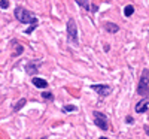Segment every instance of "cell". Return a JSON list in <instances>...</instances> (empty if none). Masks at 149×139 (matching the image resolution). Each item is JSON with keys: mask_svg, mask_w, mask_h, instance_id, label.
<instances>
[{"mask_svg": "<svg viewBox=\"0 0 149 139\" xmlns=\"http://www.w3.org/2000/svg\"><path fill=\"white\" fill-rule=\"evenodd\" d=\"M15 18L18 21H21L22 24H39V20H37L34 15H31V12H29L27 9H24L21 6L15 8Z\"/></svg>", "mask_w": 149, "mask_h": 139, "instance_id": "obj_1", "label": "cell"}, {"mask_svg": "<svg viewBox=\"0 0 149 139\" xmlns=\"http://www.w3.org/2000/svg\"><path fill=\"white\" fill-rule=\"evenodd\" d=\"M137 93L143 97L149 96V70L148 69L142 70V77H140V81L137 85Z\"/></svg>", "mask_w": 149, "mask_h": 139, "instance_id": "obj_2", "label": "cell"}, {"mask_svg": "<svg viewBox=\"0 0 149 139\" xmlns=\"http://www.w3.org/2000/svg\"><path fill=\"white\" fill-rule=\"evenodd\" d=\"M67 36H69V41L72 44L78 45V26H76V21L73 18H70L67 22Z\"/></svg>", "mask_w": 149, "mask_h": 139, "instance_id": "obj_3", "label": "cell"}, {"mask_svg": "<svg viewBox=\"0 0 149 139\" xmlns=\"http://www.w3.org/2000/svg\"><path fill=\"white\" fill-rule=\"evenodd\" d=\"M94 123L97 127H100L102 130H107L109 129V123H107V117L104 115L103 112H98V111H94Z\"/></svg>", "mask_w": 149, "mask_h": 139, "instance_id": "obj_4", "label": "cell"}, {"mask_svg": "<svg viewBox=\"0 0 149 139\" xmlns=\"http://www.w3.org/2000/svg\"><path fill=\"white\" fill-rule=\"evenodd\" d=\"M91 88H93L94 91H97V93H98V96H102V97L109 96V94H110V91H112V87H110V85H107V84H93V85H91Z\"/></svg>", "mask_w": 149, "mask_h": 139, "instance_id": "obj_5", "label": "cell"}, {"mask_svg": "<svg viewBox=\"0 0 149 139\" xmlns=\"http://www.w3.org/2000/svg\"><path fill=\"white\" fill-rule=\"evenodd\" d=\"M148 106H149V99L143 97L140 102L136 103V112H137V114H143V112L148 111Z\"/></svg>", "mask_w": 149, "mask_h": 139, "instance_id": "obj_6", "label": "cell"}, {"mask_svg": "<svg viewBox=\"0 0 149 139\" xmlns=\"http://www.w3.org/2000/svg\"><path fill=\"white\" fill-rule=\"evenodd\" d=\"M31 82H33L34 87H37V88H46V87H48L46 79H42V78H33Z\"/></svg>", "mask_w": 149, "mask_h": 139, "instance_id": "obj_7", "label": "cell"}, {"mask_svg": "<svg viewBox=\"0 0 149 139\" xmlns=\"http://www.w3.org/2000/svg\"><path fill=\"white\" fill-rule=\"evenodd\" d=\"M104 29L109 33H118L119 32V26H116V24H113V22H106L104 24Z\"/></svg>", "mask_w": 149, "mask_h": 139, "instance_id": "obj_8", "label": "cell"}, {"mask_svg": "<svg viewBox=\"0 0 149 139\" xmlns=\"http://www.w3.org/2000/svg\"><path fill=\"white\" fill-rule=\"evenodd\" d=\"M26 72H27L29 75H34V73L37 72V66L34 65L33 61H30V63H27V65H26Z\"/></svg>", "mask_w": 149, "mask_h": 139, "instance_id": "obj_9", "label": "cell"}, {"mask_svg": "<svg viewBox=\"0 0 149 139\" xmlns=\"http://www.w3.org/2000/svg\"><path fill=\"white\" fill-rule=\"evenodd\" d=\"M81 8H84V9H86V11H91V6H90V3H88V0H74Z\"/></svg>", "mask_w": 149, "mask_h": 139, "instance_id": "obj_10", "label": "cell"}, {"mask_svg": "<svg viewBox=\"0 0 149 139\" xmlns=\"http://www.w3.org/2000/svg\"><path fill=\"white\" fill-rule=\"evenodd\" d=\"M134 14V6L133 5H127L125 8H124V15L125 17H131Z\"/></svg>", "mask_w": 149, "mask_h": 139, "instance_id": "obj_11", "label": "cell"}, {"mask_svg": "<svg viewBox=\"0 0 149 139\" xmlns=\"http://www.w3.org/2000/svg\"><path fill=\"white\" fill-rule=\"evenodd\" d=\"M26 103H27V100H26V99H21L18 103H15V105H14V111H19V109H21L24 105H26Z\"/></svg>", "mask_w": 149, "mask_h": 139, "instance_id": "obj_12", "label": "cell"}, {"mask_svg": "<svg viewBox=\"0 0 149 139\" xmlns=\"http://www.w3.org/2000/svg\"><path fill=\"white\" fill-rule=\"evenodd\" d=\"M76 109H78V108L74 106V105H67V106H64V108H63V111H64V112H76Z\"/></svg>", "mask_w": 149, "mask_h": 139, "instance_id": "obj_13", "label": "cell"}, {"mask_svg": "<svg viewBox=\"0 0 149 139\" xmlns=\"http://www.w3.org/2000/svg\"><path fill=\"white\" fill-rule=\"evenodd\" d=\"M42 97L45 99V100H54V96H52V93H42Z\"/></svg>", "mask_w": 149, "mask_h": 139, "instance_id": "obj_14", "label": "cell"}, {"mask_svg": "<svg viewBox=\"0 0 149 139\" xmlns=\"http://www.w3.org/2000/svg\"><path fill=\"white\" fill-rule=\"evenodd\" d=\"M0 8H2V9H8L9 8V0H0Z\"/></svg>", "mask_w": 149, "mask_h": 139, "instance_id": "obj_15", "label": "cell"}, {"mask_svg": "<svg viewBox=\"0 0 149 139\" xmlns=\"http://www.w3.org/2000/svg\"><path fill=\"white\" fill-rule=\"evenodd\" d=\"M22 51H24V49H22V46H21V45H18V49H17V53H15V55H19V54H21Z\"/></svg>", "mask_w": 149, "mask_h": 139, "instance_id": "obj_16", "label": "cell"}, {"mask_svg": "<svg viewBox=\"0 0 149 139\" xmlns=\"http://www.w3.org/2000/svg\"><path fill=\"white\" fill-rule=\"evenodd\" d=\"M127 123L131 124V123H133V118H131V117H127Z\"/></svg>", "mask_w": 149, "mask_h": 139, "instance_id": "obj_17", "label": "cell"}, {"mask_svg": "<svg viewBox=\"0 0 149 139\" xmlns=\"http://www.w3.org/2000/svg\"><path fill=\"white\" fill-rule=\"evenodd\" d=\"M145 132H146V133L149 135V127H146V126H145Z\"/></svg>", "mask_w": 149, "mask_h": 139, "instance_id": "obj_18", "label": "cell"}, {"mask_svg": "<svg viewBox=\"0 0 149 139\" xmlns=\"http://www.w3.org/2000/svg\"><path fill=\"white\" fill-rule=\"evenodd\" d=\"M98 139H107V138H98Z\"/></svg>", "mask_w": 149, "mask_h": 139, "instance_id": "obj_19", "label": "cell"}, {"mask_svg": "<svg viewBox=\"0 0 149 139\" xmlns=\"http://www.w3.org/2000/svg\"><path fill=\"white\" fill-rule=\"evenodd\" d=\"M42 139H46V138H42Z\"/></svg>", "mask_w": 149, "mask_h": 139, "instance_id": "obj_20", "label": "cell"}]
</instances>
